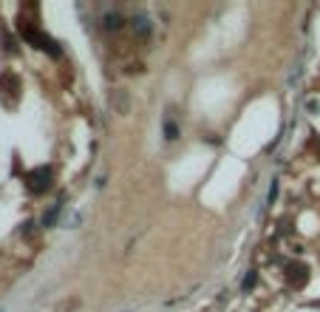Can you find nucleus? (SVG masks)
Here are the masks:
<instances>
[{"label": "nucleus", "mask_w": 320, "mask_h": 312, "mask_svg": "<svg viewBox=\"0 0 320 312\" xmlns=\"http://www.w3.org/2000/svg\"><path fill=\"white\" fill-rule=\"evenodd\" d=\"M51 188V171L49 168H37V171L29 173V190L31 193H43Z\"/></svg>", "instance_id": "obj_1"}, {"label": "nucleus", "mask_w": 320, "mask_h": 312, "mask_svg": "<svg viewBox=\"0 0 320 312\" xmlns=\"http://www.w3.org/2000/svg\"><path fill=\"white\" fill-rule=\"evenodd\" d=\"M0 312H3V309H0Z\"/></svg>", "instance_id": "obj_2"}]
</instances>
